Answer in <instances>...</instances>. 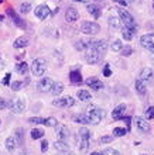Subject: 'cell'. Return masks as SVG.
Here are the masks:
<instances>
[{
	"instance_id": "cell-1",
	"label": "cell",
	"mask_w": 154,
	"mask_h": 155,
	"mask_svg": "<svg viewBox=\"0 0 154 155\" xmlns=\"http://www.w3.org/2000/svg\"><path fill=\"white\" fill-rule=\"evenodd\" d=\"M118 13H119L120 20L125 23V27H127L132 33H136V31H137V25H136V23H134L133 16H132L127 10H125V8H118Z\"/></svg>"
},
{
	"instance_id": "cell-2",
	"label": "cell",
	"mask_w": 154,
	"mask_h": 155,
	"mask_svg": "<svg viewBox=\"0 0 154 155\" xmlns=\"http://www.w3.org/2000/svg\"><path fill=\"white\" fill-rule=\"evenodd\" d=\"M88 120H89V123H92V124H99V123L102 121V118L105 117V111L102 110V109H99V107H95V106H91L89 109H88Z\"/></svg>"
},
{
	"instance_id": "cell-3",
	"label": "cell",
	"mask_w": 154,
	"mask_h": 155,
	"mask_svg": "<svg viewBox=\"0 0 154 155\" xmlns=\"http://www.w3.org/2000/svg\"><path fill=\"white\" fill-rule=\"evenodd\" d=\"M45 69H47V62L43 59V58H37L34 59L31 64V71L36 76H43L45 74Z\"/></svg>"
},
{
	"instance_id": "cell-4",
	"label": "cell",
	"mask_w": 154,
	"mask_h": 155,
	"mask_svg": "<svg viewBox=\"0 0 154 155\" xmlns=\"http://www.w3.org/2000/svg\"><path fill=\"white\" fill-rule=\"evenodd\" d=\"M81 31L84 34H88V35H95L101 31V27L95 21H84L81 25Z\"/></svg>"
},
{
	"instance_id": "cell-5",
	"label": "cell",
	"mask_w": 154,
	"mask_h": 155,
	"mask_svg": "<svg viewBox=\"0 0 154 155\" xmlns=\"http://www.w3.org/2000/svg\"><path fill=\"white\" fill-rule=\"evenodd\" d=\"M7 106H9V109H10L13 113L19 114V113H23V111H24V109H26V102H24V100H23L21 97H16V99H12Z\"/></svg>"
},
{
	"instance_id": "cell-6",
	"label": "cell",
	"mask_w": 154,
	"mask_h": 155,
	"mask_svg": "<svg viewBox=\"0 0 154 155\" xmlns=\"http://www.w3.org/2000/svg\"><path fill=\"white\" fill-rule=\"evenodd\" d=\"M102 57H103V55L99 54L98 51H95L93 48H89L88 51H86V54H85L86 62H88V64H92V65L93 64H98V62L102 59Z\"/></svg>"
},
{
	"instance_id": "cell-7",
	"label": "cell",
	"mask_w": 154,
	"mask_h": 155,
	"mask_svg": "<svg viewBox=\"0 0 154 155\" xmlns=\"http://www.w3.org/2000/svg\"><path fill=\"white\" fill-rule=\"evenodd\" d=\"M88 48H93L95 51H98L99 54H103L106 52V49H108V42L105 40H98V41H92L88 44Z\"/></svg>"
},
{
	"instance_id": "cell-8",
	"label": "cell",
	"mask_w": 154,
	"mask_h": 155,
	"mask_svg": "<svg viewBox=\"0 0 154 155\" xmlns=\"http://www.w3.org/2000/svg\"><path fill=\"white\" fill-rule=\"evenodd\" d=\"M53 104L57 107H71L75 104V100L71 96H65V97H60L57 100H54Z\"/></svg>"
},
{
	"instance_id": "cell-9",
	"label": "cell",
	"mask_w": 154,
	"mask_h": 155,
	"mask_svg": "<svg viewBox=\"0 0 154 155\" xmlns=\"http://www.w3.org/2000/svg\"><path fill=\"white\" fill-rule=\"evenodd\" d=\"M34 14H36L40 20H45V18L51 14V12H50V8H48V6H47V4H40V6H37V7H36Z\"/></svg>"
},
{
	"instance_id": "cell-10",
	"label": "cell",
	"mask_w": 154,
	"mask_h": 155,
	"mask_svg": "<svg viewBox=\"0 0 154 155\" xmlns=\"http://www.w3.org/2000/svg\"><path fill=\"white\" fill-rule=\"evenodd\" d=\"M134 124H136V127L139 128V131L140 133H149L150 131V124L147 123L146 118L143 117H134Z\"/></svg>"
},
{
	"instance_id": "cell-11",
	"label": "cell",
	"mask_w": 154,
	"mask_h": 155,
	"mask_svg": "<svg viewBox=\"0 0 154 155\" xmlns=\"http://www.w3.org/2000/svg\"><path fill=\"white\" fill-rule=\"evenodd\" d=\"M53 85H54V82L51 78H43V79L38 82L37 87H38L40 92H50V90L53 89Z\"/></svg>"
},
{
	"instance_id": "cell-12",
	"label": "cell",
	"mask_w": 154,
	"mask_h": 155,
	"mask_svg": "<svg viewBox=\"0 0 154 155\" xmlns=\"http://www.w3.org/2000/svg\"><path fill=\"white\" fill-rule=\"evenodd\" d=\"M153 38H154V34H147V35H143V37L140 38L142 45L144 47V48L149 49L151 54H154V42L151 41Z\"/></svg>"
},
{
	"instance_id": "cell-13",
	"label": "cell",
	"mask_w": 154,
	"mask_h": 155,
	"mask_svg": "<svg viewBox=\"0 0 154 155\" xmlns=\"http://www.w3.org/2000/svg\"><path fill=\"white\" fill-rule=\"evenodd\" d=\"M55 134L60 137V140H65L69 137V130L68 127L65 126V124H61V123H58L57 126H55Z\"/></svg>"
},
{
	"instance_id": "cell-14",
	"label": "cell",
	"mask_w": 154,
	"mask_h": 155,
	"mask_svg": "<svg viewBox=\"0 0 154 155\" xmlns=\"http://www.w3.org/2000/svg\"><path fill=\"white\" fill-rule=\"evenodd\" d=\"M79 18V13H78L77 8L74 7H68L67 12H65V20L68 23H75V21Z\"/></svg>"
},
{
	"instance_id": "cell-15",
	"label": "cell",
	"mask_w": 154,
	"mask_h": 155,
	"mask_svg": "<svg viewBox=\"0 0 154 155\" xmlns=\"http://www.w3.org/2000/svg\"><path fill=\"white\" fill-rule=\"evenodd\" d=\"M6 13H7V16L10 17V18H13V21H14V24H16L17 27H20V28H24V27H26L24 20H21L20 17H19L16 13H14V10H13L12 7L7 8V10H6Z\"/></svg>"
},
{
	"instance_id": "cell-16",
	"label": "cell",
	"mask_w": 154,
	"mask_h": 155,
	"mask_svg": "<svg viewBox=\"0 0 154 155\" xmlns=\"http://www.w3.org/2000/svg\"><path fill=\"white\" fill-rule=\"evenodd\" d=\"M86 85L89 86L91 89H93V90H101V89H103V83H102L98 78H95V76H92V78H88L86 79Z\"/></svg>"
},
{
	"instance_id": "cell-17",
	"label": "cell",
	"mask_w": 154,
	"mask_h": 155,
	"mask_svg": "<svg viewBox=\"0 0 154 155\" xmlns=\"http://www.w3.org/2000/svg\"><path fill=\"white\" fill-rule=\"evenodd\" d=\"M125 111H126V104H118V106L113 109V111H112V117L115 118V120H120V118L125 117Z\"/></svg>"
},
{
	"instance_id": "cell-18",
	"label": "cell",
	"mask_w": 154,
	"mask_h": 155,
	"mask_svg": "<svg viewBox=\"0 0 154 155\" xmlns=\"http://www.w3.org/2000/svg\"><path fill=\"white\" fill-rule=\"evenodd\" d=\"M153 76H154L153 69L151 68H144V69H142L140 75H139V79H142L143 82H150L153 79Z\"/></svg>"
},
{
	"instance_id": "cell-19",
	"label": "cell",
	"mask_w": 154,
	"mask_h": 155,
	"mask_svg": "<svg viewBox=\"0 0 154 155\" xmlns=\"http://www.w3.org/2000/svg\"><path fill=\"white\" fill-rule=\"evenodd\" d=\"M54 148H55L57 151H60V152L69 151V145L65 143L64 140H58V141H55V143H54Z\"/></svg>"
},
{
	"instance_id": "cell-20",
	"label": "cell",
	"mask_w": 154,
	"mask_h": 155,
	"mask_svg": "<svg viewBox=\"0 0 154 155\" xmlns=\"http://www.w3.org/2000/svg\"><path fill=\"white\" fill-rule=\"evenodd\" d=\"M69 79H71V82L72 83H81L82 82V75H81V71H78V69H75V71H71V74H69Z\"/></svg>"
},
{
	"instance_id": "cell-21",
	"label": "cell",
	"mask_w": 154,
	"mask_h": 155,
	"mask_svg": "<svg viewBox=\"0 0 154 155\" xmlns=\"http://www.w3.org/2000/svg\"><path fill=\"white\" fill-rule=\"evenodd\" d=\"M29 45V38L27 37H19L14 42H13V47L14 48H24V47H27Z\"/></svg>"
},
{
	"instance_id": "cell-22",
	"label": "cell",
	"mask_w": 154,
	"mask_h": 155,
	"mask_svg": "<svg viewBox=\"0 0 154 155\" xmlns=\"http://www.w3.org/2000/svg\"><path fill=\"white\" fill-rule=\"evenodd\" d=\"M134 87L137 90L139 94H146L147 89H146V82H143L142 79H137V81L134 82Z\"/></svg>"
},
{
	"instance_id": "cell-23",
	"label": "cell",
	"mask_w": 154,
	"mask_h": 155,
	"mask_svg": "<svg viewBox=\"0 0 154 155\" xmlns=\"http://www.w3.org/2000/svg\"><path fill=\"white\" fill-rule=\"evenodd\" d=\"M62 90H64V85H62L61 82H54L53 85V89L50 90L51 93L54 94V96H58V94L62 93Z\"/></svg>"
},
{
	"instance_id": "cell-24",
	"label": "cell",
	"mask_w": 154,
	"mask_h": 155,
	"mask_svg": "<svg viewBox=\"0 0 154 155\" xmlns=\"http://www.w3.org/2000/svg\"><path fill=\"white\" fill-rule=\"evenodd\" d=\"M77 96L79 97V100H82V102H88V100H92V96H91V93L88 92V90H78V93Z\"/></svg>"
},
{
	"instance_id": "cell-25",
	"label": "cell",
	"mask_w": 154,
	"mask_h": 155,
	"mask_svg": "<svg viewBox=\"0 0 154 155\" xmlns=\"http://www.w3.org/2000/svg\"><path fill=\"white\" fill-rule=\"evenodd\" d=\"M86 10H88V13H91L95 18H99V16H101V10H99V7H98L96 4H89Z\"/></svg>"
},
{
	"instance_id": "cell-26",
	"label": "cell",
	"mask_w": 154,
	"mask_h": 155,
	"mask_svg": "<svg viewBox=\"0 0 154 155\" xmlns=\"http://www.w3.org/2000/svg\"><path fill=\"white\" fill-rule=\"evenodd\" d=\"M16 147H17L16 138H14V137H9V138L6 140V150H7V151H13Z\"/></svg>"
},
{
	"instance_id": "cell-27",
	"label": "cell",
	"mask_w": 154,
	"mask_h": 155,
	"mask_svg": "<svg viewBox=\"0 0 154 155\" xmlns=\"http://www.w3.org/2000/svg\"><path fill=\"white\" fill-rule=\"evenodd\" d=\"M44 137V131L41 128H33L31 130V138L33 140H40Z\"/></svg>"
},
{
	"instance_id": "cell-28",
	"label": "cell",
	"mask_w": 154,
	"mask_h": 155,
	"mask_svg": "<svg viewBox=\"0 0 154 155\" xmlns=\"http://www.w3.org/2000/svg\"><path fill=\"white\" fill-rule=\"evenodd\" d=\"M110 48H112V51L113 52H119V51H122L123 48V44L120 40H115L113 42H112V45H110Z\"/></svg>"
},
{
	"instance_id": "cell-29",
	"label": "cell",
	"mask_w": 154,
	"mask_h": 155,
	"mask_svg": "<svg viewBox=\"0 0 154 155\" xmlns=\"http://www.w3.org/2000/svg\"><path fill=\"white\" fill-rule=\"evenodd\" d=\"M27 71H29V65H27L24 61L20 62V64L17 65V72H19L20 75H26L27 74Z\"/></svg>"
},
{
	"instance_id": "cell-30",
	"label": "cell",
	"mask_w": 154,
	"mask_h": 155,
	"mask_svg": "<svg viewBox=\"0 0 154 155\" xmlns=\"http://www.w3.org/2000/svg\"><path fill=\"white\" fill-rule=\"evenodd\" d=\"M79 137L81 138H84V140H89L91 138V131L86 128V127H82V128H79Z\"/></svg>"
},
{
	"instance_id": "cell-31",
	"label": "cell",
	"mask_w": 154,
	"mask_h": 155,
	"mask_svg": "<svg viewBox=\"0 0 154 155\" xmlns=\"http://www.w3.org/2000/svg\"><path fill=\"white\" fill-rule=\"evenodd\" d=\"M43 124L47 127H55L58 124V121H57V118H54V117H47V118H44Z\"/></svg>"
},
{
	"instance_id": "cell-32",
	"label": "cell",
	"mask_w": 154,
	"mask_h": 155,
	"mask_svg": "<svg viewBox=\"0 0 154 155\" xmlns=\"http://www.w3.org/2000/svg\"><path fill=\"white\" fill-rule=\"evenodd\" d=\"M16 138H17V144L21 145L23 141H24V131H23V128H17L16 130Z\"/></svg>"
},
{
	"instance_id": "cell-33",
	"label": "cell",
	"mask_w": 154,
	"mask_h": 155,
	"mask_svg": "<svg viewBox=\"0 0 154 155\" xmlns=\"http://www.w3.org/2000/svg\"><path fill=\"white\" fill-rule=\"evenodd\" d=\"M79 151L81 152H86L88 151V148H89V140H84L81 138V143H79Z\"/></svg>"
},
{
	"instance_id": "cell-34",
	"label": "cell",
	"mask_w": 154,
	"mask_h": 155,
	"mask_svg": "<svg viewBox=\"0 0 154 155\" xmlns=\"http://www.w3.org/2000/svg\"><path fill=\"white\" fill-rule=\"evenodd\" d=\"M122 37L125 38L126 41H130L132 38H133V33H132L127 27H123V28H122Z\"/></svg>"
},
{
	"instance_id": "cell-35",
	"label": "cell",
	"mask_w": 154,
	"mask_h": 155,
	"mask_svg": "<svg viewBox=\"0 0 154 155\" xmlns=\"http://www.w3.org/2000/svg\"><path fill=\"white\" fill-rule=\"evenodd\" d=\"M74 121L75 123H81V124H88L89 120H88V116H84V114H78L74 117Z\"/></svg>"
},
{
	"instance_id": "cell-36",
	"label": "cell",
	"mask_w": 154,
	"mask_h": 155,
	"mask_svg": "<svg viewBox=\"0 0 154 155\" xmlns=\"http://www.w3.org/2000/svg\"><path fill=\"white\" fill-rule=\"evenodd\" d=\"M127 134V130L126 128H122V127H116L113 128V135L115 137H123V135Z\"/></svg>"
},
{
	"instance_id": "cell-37",
	"label": "cell",
	"mask_w": 154,
	"mask_h": 155,
	"mask_svg": "<svg viewBox=\"0 0 154 155\" xmlns=\"http://www.w3.org/2000/svg\"><path fill=\"white\" fill-rule=\"evenodd\" d=\"M30 10H31V4H30V3H23L20 6V12L23 13V14H27V13H30Z\"/></svg>"
},
{
	"instance_id": "cell-38",
	"label": "cell",
	"mask_w": 154,
	"mask_h": 155,
	"mask_svg": "<svg viewBox=\"0 0 154 155\" xmlns=\"http://www.w3.org/2000/svg\"><path fill=\"white\" fill-rule=\"evenodd\" d=\"M146 120H151V118H154V107L153 106H150L149 109L146 110Z\"/></svg>"
},
{
	"instance_id": "cell-39",
	"label": "cell",
	"mask_w": 154,
	"mask_h": 155,
	"mask_svg": "<svg viewBox=\"0 0 154 155\" xmlns=\"http://www.w3.org/2000/svg\"><path fill=\"white\" fill-rule=\"evenodd\" d=\"M133 54V49H132V47H125V48H122V57H130Z\"/></svg>"
},
{
	"instance_id": "cell-40",
	"label": "cell",
	"mask_w": 154,
	"mask_h": 155,
	"mask_svg": "<svg viewBox=\"0 0 154 155\" xmlns=\"http://www.w3.org/2000/svg\"><path fill=\"white\" fill-rule=\"evenodd\" d=\"M74 47H75L77 49H79V51H82V49H85L86 47H88V44H85L82 40H79V41H77V42H75V45H74Z\"/></svg>"
},
{
	"instance_id": "cell-41",
	"label": "cell",
	"mask_w": 154,
	"mask_h": 155,
	"mask_svg": "<svg viewBox=\"0 0 154 155\" xmlns=\"http://www.w3.org/2000/svg\"><path fill=\"white\" fill-rule=\"evenodd\" d=\"M10 86H12L13 90H16V92H17V90H20L21 87H23V83H21L20 81H16V82H12V85H10Z\"/></svg>"
},
{
	"instance_id": "cell-42",
	"label": "cell",
	"mask_w": 154,
	"mask_h": 155,
	"mask_svg": "<svg viewBox=\"0 0 154 155\" xmlns=\"http://www.w3.org/2000/svg\"><path fill=\"white\" fill-rule=\"evenodd\" d=\"M43 121H44V118H41V117H30L29 118V123H31V124H43Z\"/></svg>"
},
{
	"instance_id": "cell-43",
	"label": "cell",
	"mask_w": 154,
	"mask_h": 155,
	"mask_svg": "<svg viewBox=\"0 0 154 155\" xmlns=\"http://www.w3.org/2000/svg\"><path fill=\"white\" fill-rule=\"evenodd\" d=\"M105 155H120V152L116 151V150H113V148H106L105 151H102Z\"/></svg>"
},
{
	"instance_id": "cell-44",
	"label": "cell",
	"mask_w": 154,
	"mask_h": 155,
	"mask_svg": "<svg viewBox=\"0 0 154 155\" xmlns=\"http://www.w3.org/2000/svg\"><path fill=\"white\" fill-rule=\"evenodd\" d=\"M113 141V135H105V137H102L101 138V143L102 144H109Z\"/></svg>"
},
{
	"instance_id": "cell-45",
	"label": "cell",
	"mask_w": 154,
	"mask_h": 155,
	"mask_svg": "<svg viewBox=\"0 0 154 155\" xmlns=\"http://www.w3.org/2000/svg\"><path fill=\"white\" fill-rule=\"evenodd\" d=\"M109 24L110 25H113V27H119V20L116 18V17H109Z\"/></svg>"
},
{
	"instance_id": "cell-46",
	"label": "cell",
	"mask_w": 154,
	"mask_h": 155,
	"mask_svg": "<svg viewBox=\"0 0 154 155\" xmlns=\"http://www.w3.org/2000/svg\"><path fill=\"white\" fill-rule=\"evenodd\" d=\"M47 150H48V141H47V140H44V141L41 143V151L45 152Z\"/></svg>"
},
{
	"instance_id": "cell-47",
	"label": "cell",
	"mask_w": 154,
	"mask_h": 155,
	"mask_svg": "<svg viewBox=\"0 0 154 155\" xmlns=\"http://www.w3.org/2000/svg\"><path fill=\"white\" fill-rule=\"evenodd\" d=\"M103 75H105V76H110V75H112V72H110V69H109V65H105V69H103Z\"/></svg>"
},
{
	"instance_id": "cell-48",
	"label": "cell",
	"mask_w": 154,
	"mask_h": 155,
	"mask_svg": "<svg viewBox=\"0 0 154 155\" xmlns=\"http://www.w3.org/2000/svg\"><path fill=\"white\" fill-rule=\"evenodd\" d=\"M6 106H7V103H6V100L0 97V110H3V109H4Z\"/></svg>"
},
{
	"instance_id": "cell-49",
	"label": "cell",
	"mask_w": 154,
	"mask_h": 155,
	"mask_svg": "<svg viewBox=\"0 0 154 155\" xmlns=\"http://www.w3.org/2000/svg\"><path fill=\"white\" fill-rule=\"evenodd\" d=\"M115 3H118V4H120V6H123V7H126L127 6V3H126V0H113Z\"/></svg>"
},
{
	"instance_id": "cell-50",
	"label": "cell",
	"mask_w": 154,
	"mask_h": 155,
	"mask_svg": "<svg viewBox=\"0 0 154 155\" xmlns=\"http://www.w3.org/2000/svg\"><path fill=\"white\" fill-rule=\"evenodd\" d=\"M9 81H10V74H7L6 76H4V81H3V83L4 85H9Z\"/></svg>"
},
{
	"instance_id": "cell-51",
	"label": "cell",
	"mask_w": 154,
	"mask_h": 155,
	"mask_svg": "<svg viewBox=\"0 0 154 155\" xmlns=\"http://www.w3.org/2000/svg\"><path fill=\"white\" fill-rule=\"evenodd\" d=\"M123 120L126 121V124H127V127L130 126V117H123Z\"/></svg>"
},
{
	"instance_id": "cell-52",
	"label": "cell",
	"mask_w": 154,
	"mask_h": 155,
	"mask_svg": "<svg viewBox=\"0 0 154 155\" xmlns=\"http://www.w3.org/2000/svg\"><path fill=\"white\" fill-rule=\"evenodd\" d=\"M60 155H75L74 152H71V151H67V152H61Z\"/></svg>"
},
{
	"instance_id": "cell-53",
	"label": "cell",
	"mask_w": 154,
	"mask_h": 155,
	"mask_svg": "<svg viewBox=\"0 0 154 155\" xmlns=\"http://www.w3.org/2000/svg\"><path fill=\"white\" fill-rule=\"evenodd\" d=\"M74 2H78V3H89V0H74Z\"/></svg>"
},
{
	"instance_id": "cell-54",
	"label": "cell",
	"mask_w": 154,
	"mask_h": 155,
	"mask_svg": "<svg viewBox=\"0 0 154 155\" xmlns=\"http://www.w3.org/2000/svg\"><path fill=\"white\" fill-rule=\"evenodd\" d=\"M91 155H105L103 152H99V151H95V152H92Z\"/></svg>"
},
{
	"instance_id": "cell-55",
	"label": "cell",
	"mask_w": 154,
	"mask_h": 155,
	"mask_svg": "<svg viewBox=\"0 0 154 155\" xmlns=\"http://www.w3.org/2000/svg\"><path fill=\"white\" fill-rule=\"evenodd\" d=\"M58 12H60V8H54V12H53V14H58Z\"/></svg>"
},
{
	"instance_id": "cell-56",
	"label": "cell",
	"mask_w": 154,
	"mask_h": 155,
	"mask_svg": "<svg viewBox=\"0 0 154 155\" xmlns=\"http://www.w3.org/2000/svg\"><path fill=\"white\" fill-rule=\"evenodd\" d=\"M126 3L129 4V3H133V0H126Z\"/></svg>"
},
{
	"instance_id": "cell-57",
	"label": "cell",
	"mask_w": 154,
	"mask_h": 155,
	"mask_svg": "<svg viewBox=\"0 0 154 155\" xmlns=\"http://www.w3.org/2000/svg\"><path fill=\"white\" fill-rule=\"evenodd\" d=\"M3 18H4V16H2V14H0V21H3Z\"/></svg>"
},
{
	"instance_id": "cell-58",
	"label": "cell",
	"mask_w": 154,
	"mask_h": 155,
	"mask_svg": "<svg viewBox=\"0 0 154 155\" xmlns=\"http://www.w3.org/2000/svg\"><path fill=\"white\" fill-rule=\"evenodd\" d=\"M3 2H4V0H0V4H2V3H3Z\"/></svg>"
},
{
	"instance_id": "cell-59",
	"label": "cell",
	"mask_w": 154,
	"mask_h": 155,
	"mask_svg": "<svg viewBox=\"0 0 154 155\" xmlns=\"http://www.w3.org/2000/svg\"><path fill=\"white\" fill-rule=\"evenodd\" d=\"M142 155H147V154H142Z\"/></svg>"
},
{
	"instance_id": "cell-60",
	"label": "cell",
	"mask_w": 154,
	"mask_h": 155,
	"mask_svg": "<svg viewBox=\"0 0 154 155\" xmlns=\"http://www.w3.org/2000/svg\"><path fill=\"white\" fill-rule=\"evenodd\" d=\"M153 8H154V4H153Z\"/></svg>"
},
{
	"instance_id": "cell-61",
	"label": "cell",
	"mask_w": 154,
	"mask_h": 155,
	"mask_svg": "<svg viewBox=\"0 0 154 155\" xmlns=\"http://www.w3.org/2000/svg\"><path fill=\"white\" fill-rule=\"evenodd\" d=\"M0 58H2V55H0Z\"/></svg>"
}]
</instances>
